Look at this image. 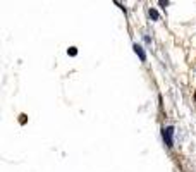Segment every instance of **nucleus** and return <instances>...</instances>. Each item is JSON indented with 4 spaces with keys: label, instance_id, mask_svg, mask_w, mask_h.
I'll list each match as a JSON object with an SVG mask.
<instances>
[{
    "label": "nucleus",
    "instance_id": "f257e3e1",
    "mask_svg": "<svg viewBox=\"0 0 196 172\" xmlns=\"http://www.w3.org/2000/svg\"><path fill=\"white\" fill-rule=\"evenodd\" d=\"M162 136H163V141L167 143L169 148L174 146V139H172V136H174V127H172V126H167V127L162 129Z\"/></svg>",
    "mask_w": 196,
    "mask_h": 172
},
{
    "label": "nucleus",
    "instance_id": "f03ea898",
    "mask_svg": "<svg viewBox=\"0 0 196 172\" xmlns=\"http://www.w3.org/2000/svg\"><path fill=\"white\" fill-rule=\"evenodd\" d=\"M133 48H134V53H136V55H138V57H140V59H141V62H146V53H144L143 47L136 43V45H134V47H133Z\"/></svg>",
    "mask_w": 196,
    "mask_h": 172
},
{
    "label": "nucleus",
    "instance_id": "7ed1b4c3",
    "mask_svg": "<svg viewBox=\"0 0 196 172\" xmlns=\"http://www.w3.org/2000/svg\"><path fill=\"white\" fill-rule=\"evenodd\" d=\"M148 14H150V17H152L153 21H158V17H160V16H158V12L155 10V9H150Z\"/></svg>",
    "mask_w": 196,
    "mask_h": 172
},
{
    "label": "nucleus",
    "instance_id": "20e7f679",
    "mask_svg": "<svg viewBox=\"0 0 196 172\" xmlns=\"http://www.w3.org/2000/svg\"><path fill=\"white\" fill-rule=\"evenodd\" d=\"M67 53H69L71 57H74V55H78V50H76V47H71L69 50H67Z\"/></svg>",
    "mask_w": 196,
    "mask_h": 172
},
{
    "label": "nucleus",
    "instance_id": "39448f33",
    "mask_svg": "<svg viewBox=\"0 0 196 172\" xmlns=\"http://www.w3.org/2000/svg\"><path fill=\"white\" fill-rule=\"evenodd\" d=\"M158 4H160V7H163V9H165L167 5H169V0H158Z\"/></svg>",
    "mask_w": 196,
    "mask_h": 172
},
{
    "label": "nucleus",
    "instance_id": "423d86ee",
    "mask_svg": "<svg viewBox=\"0 0 196 172\" xmlns=\"http://www.w3.org/2000/svg\"><path fill=\"white\" fill-rule=\"evenodd\" d=\"M194 98H196V93H194Z\"/></svg>",
    "mask_w": 196,
    "mask_h": 172
}]
</instances>
